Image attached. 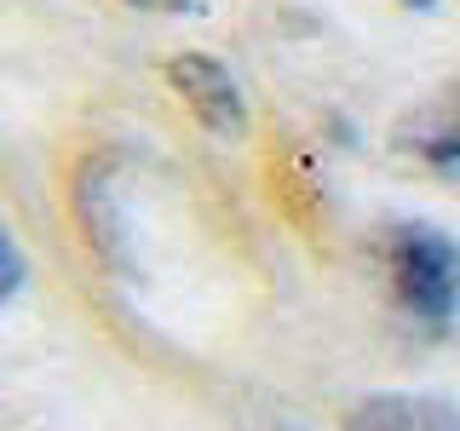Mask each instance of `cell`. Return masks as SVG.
<instances>
[{"instance_id":"obj_1","label":"cell","mask_w":460,"mask_h":431,"mask_svg":"<svg viewBox=\"0 0 460 431\" xmlns=\"http://www.w3.org/2000/svg\"><path fill=\"white\" fill-rule=\"evenodd\" d=\"M380 259L397 311L426 334H449L460 316V242L438 224H392Z\"/></svg>"},{"instance_id":"obj_2","label":"cell","mask_w":460,"mask_h":431,"mask_svg":"<svg viewBox=\"0 0 460 431\" xmlns=\"http://www.w3.org/2000/svg\"><path fill=\"white\" fill-rule=\"evenodd\" d=\"M167 86L179 92V104L208 127L213 138H242L248 133V104H242L236 75L208 52H179L167 64Z\"/></svg>"},{"instance_id":"obj_3","label":"cell","mask_w":460,"mask_h":431,"mask_svg":"<svg viewBox=\"0 0 460 431\" xmlns=\"http://www.w3.org/2000/svg\"><path fill=\"white\" fill-rule=\"evenodd\" d=\"M397 150L420 155L426 167H460V75L426 92L397 121Z\"/></svg>"},{"instance_id":"obj_4","label":"cell","mask_w":460,"mask_h":431,"mask_svg":"<svg viewBox=\"0 0 460 431\" xmlns=\"http://www.w3.org/2000/svg\"><path fill=\"white\" fill-rule=\"evenodd\" d=\"M345 431H460V414L426 391H380L345 414Z\"/></svg>"},{"instance_id":"obj_5","label":"cell","mask_w":460,"mask_h":431,"mask_svg":"<svg viewBox=\"0 0 460 431\" xmlns=\"http://www.w3.org/2000/svg\"><path fill=\"white\" fill-rule=\"evenodd\" d=\"M18 287H23V253H18V242L6 236V224H0V305H6Z\"/></svg>"},{"instance_id":"obj_6","label":"cell","mask_w":460,"mask_h":431,"mask_svg":"<svg viewBox=\"0 0 460 431\" xmlns=\"http://www.w3.org/2000/svg\"><path fill=\"white\" fill-rule=\"evenodd\" d=\"M133 12H155V18H179V12H196V0H121Z\"/></svg>"},{"instance_id":"obj_7","label":"cell","mask_w":460,"mask_h":431,"mask_svg":"<svg viewBox=\"0 0 460 431\" xmlns=\"http://www.w3.org/2000/svg\"><path fill=\"white\" fill-rule=\"evenodd\" d=\"M402 6H431V0H402Z\"/></svg>"},{"instance_id":"obj_8","label":"cell","mask_w":460,"mask_h":431,"mask_svg":"<svg viewBox=\"0 0 460 431\" xmlns=\"http://www.w3.org/2000/svg\"><path fill=\"white\" fill-rule=\"evenodd\" d=\"M277 431H299V426H277Z\"/></svg>"}]
</instances>
